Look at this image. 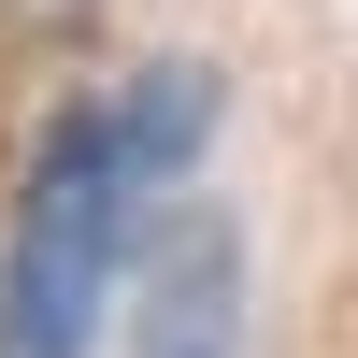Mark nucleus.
Here are the masks:
<instances>
[{
    "instance_id": "1",
    "label": "nucleus",
    "mask_w": 358,
    "mask_h": 358,
    "mask_svg": "<svg viewBox=\"0 0 358 358\" xmlns=\"http://www.w3.org/2000/svg\"><path fill=\"white\" fill-rule=\"evenodd\" d=\"M129 143L115 101H57V129L29 143L15 187V244H0V358H86L101 344V287L129 273Z\"/></svg>"
},
{
    "instance_id": "2",
    "label": "nucleus",
    "mask_w": 358,
    "mask_h": 358,
    "mask_svg": "<svg viewBox=\"0 0 358 358\" xmlns=\"http://www.w3.org/2000/svg\"><path fill=\"white\" fill-rule=\"evenodd\" d=\"M129 358H244V229L172 215L129 287Z\"/></svg>"
},
{
    "instance_id": "3",
    "label": "nucleus",
    "mask_w": 358,
    "mask_h": 358,
    "mask_svg": "<svg viewBox=\"0 0 358 358\" xmlns=\"http://www.w3.org/2000/svg\"><path fill=\"white\" fill-rule=\"evenodd\" d=\"M115 143H129V172H143V187L201 172V143H215V72H201V57L129 72V86H115Z\"/></svg>"
}]
</instances>
